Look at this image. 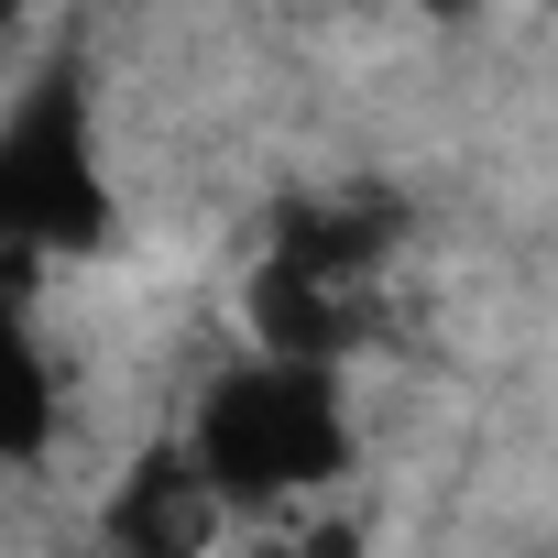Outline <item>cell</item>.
Segmentation results:
<instances>
[{
    "mask_svg": "<svg viewBox=\"0 0 558 558\" xmlns=\"http://www.w3.org/2000/svg\"><path fill=\"white\" fill-rule=\"evenodd\" d=\"M0 449H12V460H45L56 449V362H45L34 329L0 340Z\"/></svg>",
    "mask_w": 558,
    "mask_h": 558,
    "instance_id": "obj_5",
    "label": "cell"
},
{
    "mask_svg": "<svg viewBox=\"0 0 558 558\" xmlns=\"http://www.w3.org/2000/svg\"><path fill=\"white\" fill-rule=\"evenodd\" d=\"M241 329H252V351H263V362L340 373V362H351V340H362V286L274 241V252L241 274Z\"/></svg>",
    "mask_w": 558,
    "mask_h": 558,
    "instance_id": "obj_4",
    "label": "cell"
},
{
    "mask_svg": "<svg viewBox=\"0 0 558 558\" xmlns=\"http://www.w3.org/2000/svg\"><path fill=\"white\" fill-rule=\"evenodd\" d=\"M186 449L208 460L219 504L230 514H307L329 504V482L351 471V405H340V373H307V362H263L241 351L230 373H208L197 416H186Z\"/></svg>",
    "mask_w": 558,
    "mask_h": 558,
    "instance_id": "obj_1",
    "label": "cell"
},
{
    "mask_svg": "<svg viewBox=\"0 0 558 558\" xmlns=\"http://www.w3.org/2000/svg\"><path fill=\"white\" fill-rule=\"evenodd\" d=\"M0 241L12 263H99L110 252V175L77 77H34L0 110Z\"/></svg>",
    "mask_w": 558,
    "mask_h": 558,
    "instance_id": "obj_2",
    "label": "cell"
},
{
    "mask_svg": "<svg viewBox=\"0 0 558 558\" xmlns=\"http://www.w3.org/2000/svg\"><path fill=\"white\" fill-rule=\"evenodd\" d=\"M219 536H230V504L186 438H143L99 493V558H219Z\"/></svg>",
    "mask_w": 558,
    "mask_h": 558,
    "instance_id": "obj_3",
    "label": "cell"
},
{
    "mask_svg": "<svg viewBox=\"0 0 558 558\" xmlns=\"http://www.w3.org/2000/svg\"><path fill=\"white\" fill-rule=\"evenodd\" d=\"M252 558H373V525L351 504H307V514H274Z\"/></svg>",
    "mask_w": 558,
    "mask_h": 558,
    "instance_id": "obj_6",
    "label": "cell"
}]
</instances>
